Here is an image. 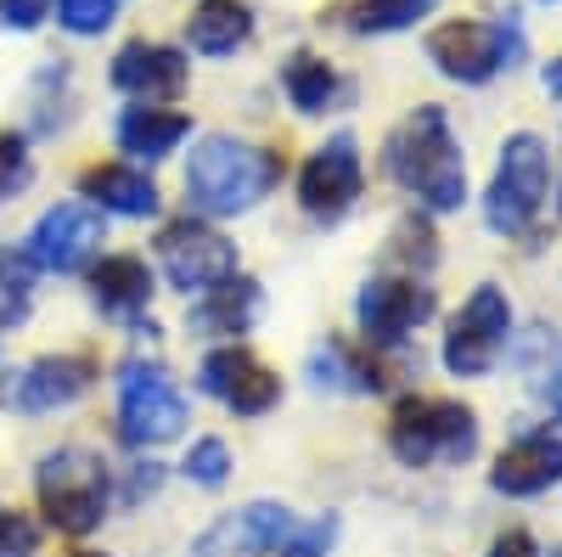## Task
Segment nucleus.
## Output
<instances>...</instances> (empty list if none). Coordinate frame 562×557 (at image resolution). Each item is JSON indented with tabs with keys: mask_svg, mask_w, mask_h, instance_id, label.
I'll list each match as a JSON object with an SVG mask.
<instances>
[{
	"mask_svg": "<svg viewBox=\"0 0 562 557\" xmlns=\"http://www.w3.org/2000/svg\"><path fill=\"white\" fill-rule=\"evenodd\" d=\"M389 175L405 186V192L434 209V214H450L467 203V158H461V142L450 130V113L439 102H422L394 135H389Z\"/></svg>",
	"mask_w": 562,
	"mask_h": 557,
	"instance_id": "f257e3e1",
	"label": "nucleus"
},
{
	"mask_svg": "<svg viewBox=\"0 0 562 557\" xmlns=\"http://www.w3.org/2000/svg\"><path fill=\"white\" fill-rule=\"evenodd\" d=\"M281 180V153L237 142V135H203L186 158V203L203 220H231L265 203Z\"/></svg>",
	"mask_w": 562,
	"mask_h": 557,
	"instance_id": "f03ea898",
	"label": "nucleus"
},
{
	"mask_svg": "<svg viewBox=\"0 0 562 557\" xmlns=\"http://www.w3.org/2000/svg\"><path fill=\"white\" fill-rule=\"evenodd\" d=\"M389 450L405 468H439V461H467L479 450V416L461 400L439 394H405L389 416Z\"/></svg>",
	"mask_w": 562,
	"mask_h": 557,
	"instance_id": "7ed1b4c3",
	"label": "nucleus"
},
{
	"mask_svg": "<svg viewBox=\"0 0 562 557\" xmlns=\"http://www.w3.org/2000/svg\"><path fill=\"white\" fill-rule=\"evenodd\" d=\"M108 461L102 456H90L79 445L68 450H52L40 461V474H34V490H40V513L45 524H52L57 535H90V530H102L108 519Z\"/></svg>",
	"mask_w": 562,
	"mask_h": 557,
	"instance_id": "20e7f679",
	"label": "nucleus"
},
{
	"mask_svg": "<svg viewBox=\"0 0 562 557\" xmlns=\"http://www.w3.org/2000/svg\"><path fill=\"white\" fill-rule=\"evenodd\" d=\"M428 63L456 85H490L524 63V29L512 18H456L428 34Z\"/></svg>",
	"mask_w": 562,
	"mask_h": 557,
	"instance_id": "39448f33",
	"label": "nucleus"
},
{
	"mask_svg": "<svg viewBox=\"0 0 562 557\" xmlns=\"http://www.w3.org/2000/svg\"><path fill=\"white\" fill-rule=\"evenodd\" d=\"M546 186H551V158H546V142L535 130H518L506 135L501 147V164H495V180L484 192V220L501 237H524V231L540 220L546 209Z\"/></svg>",
	"mask_w": 562,
	"mask_h": 557,
	"instance_id": "423d86ee",
	"label": "nucleus"
},
{
	"mask_svg": "<svg viewBox=\"0 0 562 557\" xmlns=\"http://www.w3.org/2000/svg\"><path fill=\"white\" fill-rule=\"evenodd\" d=\"M186 394L158 360H130L119 371V434L135 450H153L186 434Z\"/></svg>",
	"mask_w": 562,
	"mask_h": 557,
	"instance_id": "0eeeda50",
	"label": "nucleus"
},
{
	"mask_svg": "<svg viewBox=\"0 0 562 557\" xmlns=\"http://www.w3.org/2000/svg\"><path fill=\"white\" fill-rule=\"evenodd\" d=\"M158 270L169 276V288H180L186 299H203L214 288H225L237 276V243H225L220 231L198 214L169 220L158 231Z\"/></svg>",
	"mask_w": 562,
	"mask_h": 557,
	"instance_id": "6e6552de",
	"label": "nucleus"
},
{
	"mask_svg": "<svg viewBox=\"0 0 562 557\" xmlns=\"http://www.w3.org/2000/svg\"><path fill=\"white\" fill-rule=\"evenodd\" d=\"M102 243H108L102 209H90V203H57V209H45L34 220L23 254L34 259V270L74 276V270H90V265L102 259Z\"/></svg>",
	"mask_w": 562,
	"mask_h": 557,
	"instance_id": "1a4fd4ad",
	"label": "nucleus"
},
{
	"mask_svg": "<svg viewBox=\"0 0 562 557\" xmlns=\"http://www.w3.org/2000/svg\"><path fill=\"white\" fill-rule=\"evenodd\" d=\"M512 338V304L495 282H484L445 333V371L450 378H484Z\"/></svg>",
	"mask_w": 562,
	"mask_h": 557,
	"instance_id": "9d476101",
	"label": "nucleus"
},
{
	"mask_svg": "<svg viewBox=\"0 0 562 557\" xmlns=\"http://www.w3.org/2000/svg\"><path fill=\"white\" fill-rule=\"evenodd\" d=\"M434 315V288L422 276H371L355 299V321H360V338L371 349H394L405 344L422 321Z\"/></svg>",
	"mask_w": 562,
	"mask_h": 557,
	"instance_id": "9b49d317",
	"label": "nucleus"
},
{
	"mask_svg": "<svg viewBox=\"0 0 562 557\" xmlns=\"http://www.w3.org/2000/svg\"><path fill=\"white\" fill-rule=\"evenodd\" d=\"M90 383H97V360L90 355H40L0 383V405L18 416H45L90 394Z\"/></svg>",
	"mask_w": 562,
	"mask_h": 557,
	"instance_id": "f8f14e48",
	"label": "nucleus"
},
{
	"mask_svg": "<svg viewBox=\"0 0 562 557\" xmlns=\"http://www.w3.org/2000/svg\"><path fill=\"white\" fill-rule=\"evenodd\" d=\"M366 186V164H360V142L355 135H333L326 147H315L299 169V203L310 220H344Z\"/></svg>",
	"mask_w": 562,
	"mask_h": 557,
	"instance_id": "ddd939ff",
	"label": "nucleus"
},
{
	"mask_svg": "<svg viewBox=\"0 0 562 557\" xmlns=\"http://www.w3.org/2000/svg\"><path fill=\"white\" fill-rule=\"evenodd\" d=\"M293 535H299L293 506H281V501H248V506H237V513L214 519L192 541V557H270V552L288 546Z\"/></svg>",
	"mask_w": 562,
	"mask_h": 557,
	"instance_id": "4468645a",
	"label": "nucleus"
},
{
	"mask_svg": "<svg viewBox=\"0 0 562 557\" xmlns=\"http://www.w3.org/2000/svg\"><path fill=\"white\" fill-rule=\"evenodd\" d=\"M198 383L203 394H214L225 411H237V416H265L281 405V378L270 366H259L243 344H220L203 355L198 366Z\"/></svg>",
	"mask_w": 562,
	"mask_h": 557,
	"instance_id": "2eb2a0df",
	"label": "nucleus"
},
{
	"mask_svg": "<svg viewBox=\"0 0 562 557\" xmlns=\"http://www.w3.org/2000/svg\"><path fill=\"white\" fill-rule=\"evenodd\" d=\"M186 57L175 45H153V40H130L124 52L113 57V85L124 97H135L140 108H158V102H175L186 90Z\"/></svg>",
	"mask_w": 562,
	"mask_h": 557,
	"instance_id": "dca6fc26",
	"label": "nucleus"
},
{
	"mask_svg": "<svg viewBox=\"0 0 562 557\" xmlns=\"http://www.w3.org/2000/svg\"><path fill=\"white\" fill-rule=\"evenodd\" d=\"M562 479V434H524V439H512L501 456H495V468H490V484L501 495H540Z\"/></svg>",
	"mask_w": 562,
	"mask_h": 557,
	"instance_id": "f3484780",
	"label": "nucleus"
},
{
	"mask_svg": "<svg viewBox=\"0 0 562 557\" xmlns=\"http://www.w3.org/2000/svg\"><path fill=\"white\" fill-rule=\"evenodd\" d=\"M79 192L90 198V209H102V214H124V220H153L158 214V186L153 175H140L130 164H90L79 175Z\"/></svg>",
	"mask_w": 562,
	"mask_h": 557,
	"instance_id": "a211bd4d",
	"label": "nucleus"
},
{
	"mask_svg": "<svg viewBox=\"0 0 562 557\" xmlns=\"http://www.w3.org/2000/svg\"><path fill=\"white\" fill-rule=\"evenodd\" d=\"M90 299L119 321H140V310L153 304V265L140 254H102L90 265Z\"/></svg>",
	"mask_w": 562,
	"mask_h": 557,
	"instance_id": "6ab92c4d",
	"label": "nucleus"
},
{
	"mask_svg": "<svg viewBox=\"0 0 562 557\" xmlns=\"http://www.w3.org/2000/svg\"><path fill=\"white\" fill-rule=\"evenodd\" d=\"M254 321H259V288L248 276H231L225 288L192 299V333H203V338H237Z\"/></svg>",
	"mask_w": 562,
	"mask_h": 557,
	"instance_id": "aec40b11",
	"label": "nucleus"
},
{
	"mask_svg": "<svg viewBox=\"0 0 562 557\" xmlns=\"http://www.w3.org/2000/svg\"><path fill=\"white\" fill-rule=\"evenodd\" d=\"M248 34H254L248 0H203V7L186 18V45H192L198 57H231Z\"/></svg>",
	"mask_w": 562,
	"mask_h": 557,
	"instance_id": "412c9836",
	"label": "nucleus"
},
{
	"mask_svg": "<svg viewBox=\"0 0 562 557\" xmlns=\"http://www.w3.org/2000/svg\"><path fill=\"white\" fill-rule=\"evenodd\" d=\"M186 135H192V119L175 108H124V119H119V147L147 164L169 158Z\"/></svg>",
	"mask_w": 562,
	"mask_h": 557,
	"instance_id": "4be33fe9",
	"label": "nucleus"
},
{
	"mask_svg": "<svg viewBox=\"0 0 562 557\" xmlns=\"http://www.w3.org/2000/svg\"><path fill=\"white\" fill-rule=\"evenodd\" d=\"M310 378H315V389H355V394H383L389 389V371L378 366V355L360 360L349 344H321L310 355Z\"/></svg>",
	"mask_w": 562,
	"mask_h": 557,
	"instance_id": "5701e85b",
	"label": "nucleus"
},
{
	"mask_svg": "<svg viewBox=\"0 0 562 557\" xmlns=\"http://www.w3.org/2000/svg\"><path fill=\"white\" fill-rule=\"evenodd\" d=\"M281 90H288V102L299 113H326L333 97H338V74L315 52H299V57H288V68H281Z\"/></svg>",
	"mask_w": 562,
	"mask_h": 557,
	"instance_id": "b1692460",
	"label": "nucleus"
},
{
	"mask_svg": "<svg viewBox=\"0 0 562 557\" xmlns=\"http://www.w3.org/2000/svg\"><path fill=\"white\" fill-rule=\"evenodd\" d=\"M34 259L23 248H0V327H23L34 310Z\"/></svg>",
	"mask_w": 562,
	"mask_h": 557,
	"instance_id": "393cba45",
	"label": "nucleus"
},
{
	"mask_svg": "<svg viewBox=\"0 0 562 557\" xmlns=\"http://www.w3.org/2000/svg\"><path fill=\"white\" fill-rule=\"evenodd\" d=\"M439 0H355L349 7V29L355 34H400L422 18H434Z\"/></svg>",
	"mask_w": 562,
	"mask_h": 557,
	"instance_id": "a878e982",
	"label": "nucleus"
},
{
	"mask_svg": "<svg viewBox=\"0 0 562 557\" xmlns=\"http://www.w3.org/2000/svg\"><path fill=\"white\" fill-rule=\"evenodd\" d=\"M180 474L192 479V484H203V490H220L231 479V445L220 434L192 439V450H186V461H180Z\"/></svg>",
	"mask_w": 562,
	"mask_h": 557,
	"instance_id": "bb28decb",
	"label": "nucleus"
},
{
	"mask_svg": "<svg viewBox=\"0 0 562 557\" xmlns=\"http://www.w3.org/2000/svg\"><path fill=\"white\" fill-rule=\"evenodd\" d=\"M113 18H119V0H57V23L68 34H85V40L113 29Z\"/></svg>",
	"mask_w": 562,
	"mask_h": 557,
	"instance_id": "cd10ccee",
	"label": "nucleus"
},
{
	"mask_svg": "<svg viewBox=\"0 0 562 557\" xmlns=\"http://www.w3.org/2000/svg\"><path fill=\"white\" fill-rule=\"evenodd\" d=\"M34 180V158H29V142L12 130H0V203L18 198L23 186Z\"/></svg>",
	"mask_w": 562,
	"mask_h": 557,
	"instance_id": "c85d7f7f",
	"label": "nucleus"
},
{
	"mask_svg": "<svg viewBox=\"0 0 562 557\" xmlns=\"http://www.w3.org/2000/svg\"><path fill=\"white\" fill-rule=\"evenodd\" d=\"M394 259L411 265V276H416V265H422V270L434 265V225L422 220V214H405V220L394 225Z\"/></svg>",
	"mask_w": 562,
	"mask_h": 557,
	"instance_id": "c756f323",
	"label": "nucleus"
},
{
	"mask_svg": "<svg viewBox=\"0 0 562 557\" xmlns=\"http://www.w3.org/2000/svg\"><path fill=\"white\" fill-rule=\"evenodd\" d=\"M40 552V524L18 506H0V557H34Z\"/></svg>",
	"mask_w": 562,
	"mask_h": 557,
	"instance_id": "7c9ffc66",
	"label": "nucleus"
},
{
	"mask_svg": "<svg viewBox=\"0 0 562 557\" xmlns=\"http://www.w3.org/2000/svg\"><path fill=\"white\" fill-rule=\"evenodd\" d=\"M333 519H321V524H310V530H299L288 546H281V557H326V546H333Z\"/></svg>",
	"mask_w": 562,
	"mask_h": 557,
	"instance_id": "2f4dec72",
	"label": "nucleus"
},
{
	"mask_svg": "<svg viewBox=\"0 0 562 557\" xmlns=\"http://www.w3.org/2000/svg\"><path fill=\"white\" fill-rule=\"evenodd\" d=\"M52 18V0H0V23L7 29H40Z\"/></svg>",
	"mask_w": 562,
	"mask_h": 557,
	"instance_id": "473e14b6",
	"label": "nucleus"
},
{
	"mask_svg": "<svg viewBox=\"0 0 562 557\" xmlns=\"http://www.w3.org/2000/svg\"><path fill=\"white\" fill-rule=\"evenodd\" d=\"M490 557H540V546L524 535V530H506L501 541H495V552Z\"/></svg>",
	"mask_w": 562,
	"mask_h": 557,
	"instance_id": "72a5a7b5",
	"label": "nucleus"
},
{
	"mask_svg": "<svg viewBox=\"0 0 562 557\" xmlns=\"http://www.w3.org/2000/svg\"><path fill=\"white\" fill-rule=\"evenodd\" d=\"M546 400H551V411H557V423H562V355H557V366L546 371Z\"/></svg>",
	"mask_w": 562,
	"mask_h": 557,
	"instance_id": "f704fd0d",
	"label": "nucleus"
},
{
	"mask_svg": "<svg viewBox=\"0 0 562 557\" xmlns=\"http://www.w3.org/2000/svg\"><path fill=\"white\" fill-rule=\"evenodd\" d=\"M546 90H551V97H562V57L546 68Z\"/></svg>",
	"mask_w": 562,
	"mask_h": 557,
	"instance_id": "c9c22d12",
	"label": "nucleus"
},
{
	"mask_svg": "<svg viewBox=\"0 0 562 557\" xmlns=\"http://www.w3.org/2000/svg\"><path fill=\"white\" fill-rule=\"evenodd\" d=\"M74 557H108V552H74Z\"/></svg>",
	"mask_w": 562,
	"mask_h": 557,
	"instance_id": "e433bc0d",
	"label": "nucleus"
},
{
	"mask_svg": "<svg viewBox=\"0 0 562 557\" xmlns=\"http://www.w3.org/2000/svg\"><path fill=\"white\" fill-rule=\"evenodd\" d=\"M546 7H551V0H546Z\"/></svg>",
	"mask_w": 562,
	"mask_h": 557,
	"instance_id": "4c0bfd02",
	"label": "nucleus"
}]
</instances>
